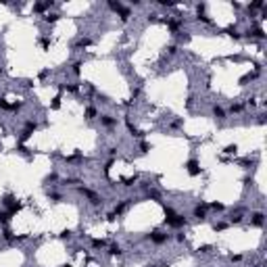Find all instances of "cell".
Returning a JSON list of instances; mask_svg holds the SVG:
<instances>
[{"label":"cell","instance_id":"6","mask_svg":"<svg viewBox=\"0 0 267 267\" xmlns=\"http://www.w3.org/2000/svg\"><path fill=\"white\" fill-rule=\"evenodd\" d=\"M194 217H196V219H205V217H207L205 209L203 207H196V209H194Z\"/></svg>","mask_w":267,"mask_h":267},{"label":"cell","instance_id":"1","mask_svg":"<svg viewBox=\"0 0 267 267\" xmlns=\"http://www.w3.org/2000/svg\"><path fill=\"white\" fill-rule=\"evenodd\" d=\"M186 167H188V173H190V175H198V173H200L198 161H194V159H190V161L186 163Z\"/></svg>","mask_w":267,"mask_h":267},{"label":"cell","instance_id":"18","mask_svg":"<svg viewBox=\"0 0 267 267\" xmlns=\"http://www.w3.org/2000/svg\"><path fill=\"white\" fill-rule=\"evenodd\" d=\"M211 207H213L215 211H223V205H221V203H213Z\"/></svg>","mask_w":267,"mask_h":267},{"label":"cell","instance_id":"24","mask_svg":"<svg viewBox=\"0 0 267 267\" xmlns=\"http://www.w3.org/2000/svg\"><path fill=\"white\" fill-rule=\"evenodd\" d=\"M63 267H71V265H63Z\"/></svg>","mask_w":267,"mask_h":267},{"label":"cell","instance_id":"3","mask_svg":"<svg viewBox=\"0 0 267 267\" xmlns=\"http://www.w3.org/2000/svg\"><path fill=\"white\" fill-rule=\"evenodd\" d=\"M148 238H150L152 242H157V244H161V242H165V240H167V234H161L159 230H155L152 234H148Z\"/></svg>","mask_w":267,"mask_h":267},{"label":"cell","instance_id":"9","mask_svg":"<svg viewBox=\"0 0 267 267\" xmlns=\"http://www.w3.org/2000/svg\"><path fill=\"white\" fill-rule=\"evenodd\" d=\"M109 253H111V255H121V253H123V251H121V246H119V244H111V248H109Z\"/></svg>","mask_w":267,"mask_h":267},{"label":"cell","instance_id":"4","mask_svg":"<svg viewBox=\"0 0 267 267\" xmlns=\"http://www.w3.org/2000/svg\"><path fill=\"white\" fill-rule=\"evenodd\" d=\"M100 121H102V123H105L107 127H113V125L117 123V121H115L113 117H109V115H102V117H100Z\"/></svg>","mask_w":267,"mask_h":267},{"label":"cell","instance_id":"14","mask_svg":"<svg viewBox=\"0 0 267 267\" xmlns=\"http://www.w3.org/2000/svg\"><path fill=\"white\" fill-rule=\"evenodd\" d=\"M248 36H255V38H265L263 29H253V34H248Z\"/></svg>","mask_w":267,"mask_h":267},{"label":"cell","instance_id":"2","mask_svg":"<svg viewBox=\"0 0 267 267\" xmlns=\"http://www.w3.org/2000/svg\"><path fill=\"white\" fill-rule=\"evenodd\" d=\"M167 221V225H171V228H182L186 221H184V217H180V215H175V217H171V219H165Z\"/></svg>","mask_w":267,"mask_h":267},{"label":"cell","instance_id":"23","mask_svg":"<svg viewBox=\"0 0 267 267\" xmlns=\"http://www.w3.org/2000/svg\"><path fill=\"white\" fill-rule=\"evenodd\" d=\"M198 251H200V253H209V251H211V246H200Z\"/></svg>","mask_w":267,"mask_h":267},{"label":"cell","instance_id":"17","mask_svg":"<svg viewBox=\"0 0 267 267\" xmlns=\"http://www.w3.org/2000/svg\"><path fill=\"white\" fill-rule=\"evenodd\" d=\"M44 19H46V21H48V23H50V21H52V23H54V21H57V19H59V15H46V17H44Z\"/></svg>","mask_w":267,"mask_h":267},{"label":"cell","instance_id":"21","mask_svg":"<svg viewBox=\"0 0 267 267\" xmlns=\"http://www.w3.org/2000/svg\"><path fill=\"white\" fill-rule=\"evenodd\" d=\"M61 107V98H54V102H52V109H59Z\"/></svg>","mask_w":267,"mask_h":267},{"label":"cell","instance_id":"16","mask_svg":"<svg viewBox=\"0 0 267 267\" xmlns=\"http://www.w3.org/2000/svg\"><path fill=\"white\" fill-rule=\"evenodd\" d=\"M92 246H94V248H102V246H105V242H102V240H94V242H92Z\"/></svg>","mask_w":267,"mask_h":267},{"label":"cell","instance_id":"25","mask_svg":"<svg viewBox=\"0 0 267 267\" xmlns=\"http://www.w3.org/2000/svg\"><path fill=\"white\" fill-rule=\"evenodd\" d=\"M0 73H2V67H0Z\"/></svg>","mask_w":267,"mask_h":267},{"label":"cell","instance_id":"5","mask_svg":"<svg viewBox=\"0 0 267 267\" xmlns=\"http://www.w3.org/2000/svg\"><path fill=\"white\" fill-rule=\"evenodd\" d=\"M0 107H2V109H6V111H17L21 105H9L6 100H0Z\"/></svg>","mask_w":267,"mask_h":267},{"label":"cell","instance_id":"12","mask_svg":"<svg viewBox=\"0 0 267 267\" xmlns=\"http://www.w3.org/2000/svg\"><path fill=\"white\" fill-rule=\"evenodd\" d=\"M213 113H215V117H219V119H223V117H225L223 109H219V107H215V109H213Z\"/></svg>","mask_w":267,"mask_h":267},{"label":"cell","instance_id":"11","mask_svg":"<svg viewBox=\"0 0 267 267\" xmlns=\"http://www.w3.org/2000/svg\"><path fill=\"white\" fill-rule=\"evenodd\" d=\"M86 117H88V119H94V117H96V109H94V107H88V111H86Z\"/></svg>","mask_w":267,"mask_h":267},{"label":"cell","instance_id":"8","mask_svg":"<svg viewBox=\"0 0 267 267\" xmlns=\"http://www.w3.org/2000/svg\"><path fill=\"white\" fill-rule=\"evenodd\" d=\"M263 217H265L263 213H255V215H253V223H255V225H261V223H263Z\"/></svg>","mask_w":267,"mask_h":267},{"label":"cell","instance_id":"10","mask_svg":"<svg viewBox=\"0 0 267 267\" xmlns=\"http://www.w3.org/2000/svg\"><path fill=\"white\" fill-rule=\"evenodd\" d=\"M236 150H238V146H236V144H230V146H225V150H223V152H228V155H236Z\"/></svg>","mask_w":267,"mask_h":267},{"label":"cell","instance_id":"22","mask_svg":"<svg viewBox=\"0 0 267 267\" xmlns=\"http://www.w3.org/2000/svg\"><path fill=\"white\" fill-rule=\"evenodd\" d=\"M238 111H242V107H240V105H234V107H232V113H238Z\"/></svg>","mask_w":267,"mask_h":267},{"label":"cell","instance_id":"19","mask_svg":"<svg viewBox=\"0 0 267 267\" xmlns=\"http://www.w3.org/2000/svg\"><path fill=\"white\" fill-rule=\"evenodd\" d=\"M140 148H142V152H146V150H150V144H146V142H142V144H140Z\"/></svg>","mask_w":267,"mask_h":267},{"label":"cell","instance_id":"13","mask_svg":"<svg viewBox=\"0 0 267 267\" xmlns=\"http://www.w3.org/2000/svg\"><path fill=\"white\" fill-rule=\"evenodd\" d=\"M127 130H130V132H132L134 136H142V134H140V132H138V130L134 127V123H132V121H127Z\"/></svg>","mask_w":267,"mask_h":267},{"label":"cell","instance_id":"15","mask_svg":"<svg viewBox=\"0 0 267 267\" xmlns=\"http://www.w3.org/2000/svg\"><path fill=\"white\" fill-rule=\"evenodd\" d=\"M136 180H138V175H134V178H125V180H123V184H125V186H134V182H136Z\"/></svg>","mask_w":267,"mask_h":267},{"label":"cell","instance_id":"7","mask_svg":"<svg viewBox=\"0 0 267 267\" xmlns=\"http://www.w3.org/2000/svg\"><path fill=\"white\" fill-rule=\"evenodd\" d=\"M48 6H52V2H40V4H36V6H34V11L42 13V11H46Z\"/></svg>","mask_w":267,"mask_h":267},{"label":"cell","instance_id":"20","mask_svg":"<svg viewBox=\"0 0 267 267\" xmlns=\"http://www.w3.org/2000/svg\"><path fill=\"white\" fill-rule=\"evenodd\" d=\"M79 67H82V63H75V65H73V73H75V75H79Z\"/></svg>","mask_w":267,"mask_h":267}]
</instances>
